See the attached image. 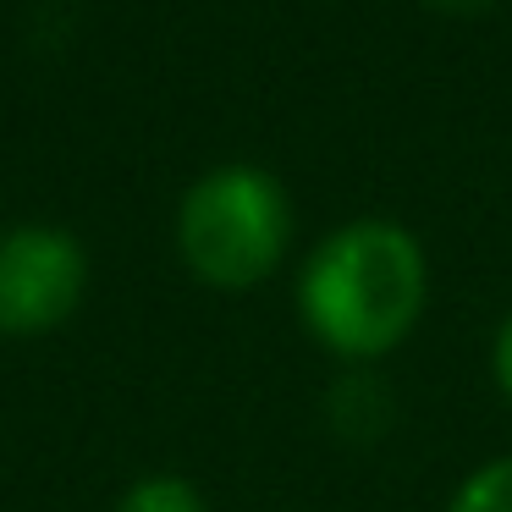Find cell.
I'll return each mask as SVG.
<instances>
[{
    "label": "cell",
    "instance_id": "1",
    "mask_svg": "<svg viewBox=\"0 0 512 512\" xmlns=\"http://www.w3.org/2000/svg\"><path fill=\"white\" fill-rule=\"evenodd\" d=\"M292 309L331 364H386L424 325L430 254L413 226L391 215H353L303 254Z\"/></svg>",
    "mask_w": 512,
    "mask_h": 512
},
{
    "label": "cell",
    "instance_id": "6",
    "mask_svg": "<svg viewBox=\"0 0 512 512\" xmlns=\"http://www.w3.org/2000/svg\"><path fill=\"white\" fill-rule=\"evenodd\" d=\"M446 512H512V452L474 463L446 496Z\"/></svg>",
    "mask_w": 512,
    "mask_h": 512
},
{
    "label": "cell",
    "instance_id": "7",
    "mask_svg": "<svg viewBox=\"0 0 512 512\" xmlns=\"http://www.w3.org/2000/svg\"><path fill=\"white\" fill-rule=\"evenodd\" d=\"M485 369H490V386H496V397H501V402H512V309L501 314L496 331H490Z\"/></svg>",
    "mask_w": 512,
    "mask_h": 512
},
{
    "label": "cell",
    "instance_id": "8",
    "mask_svg": "<svg viewBox=\"0 0 512 512\" xmlns=\"http://www.w3.org/2000/svg\"><path fill=\"white\" fill-rule=\"evenodd\" d=\"M430 12H446V17H474L485 12V6H496V0H424Z\"/></svg>",
    "mask_w": 512,
    "mask_h": 512
},
{
    "label": "cell",
    "instance_id": "5",
    "mask_svg": "<svg viewBox=\"0 0 512 512\" xmlns=\"http://www.w3.org/2000/svg\"><path fill=\"white\" fill-rule=\"evenodd\" d=\"M111 512H210V496L199 490V479L155 468V474H138L133 485L111 501Z\"/></svg>",
    "mask_w": 512,
    "mask_h": 512
},
{
    "label": "cell",
    "instance_id": "4",
    "mask_svg": "<svg viewBox=\"0 0 512 512\" xmlns=\"http://www.w3.org/2000/svg\"><path fill=\"white\" fill-rule=\"evenodd\" d=\"M320 413H325V430L336 441L364 452V446L386 441L391 424H397V391H391L380 364H347L331 375V386L320 397Z\"/></svg>",
    "mask_w": 512,
    "mask_h": 512
},
{
    "label": "cell",
    "instance_id": "2",
    "mask_svg": "<svg viewBox=\"0 0 512 512\" xmlns=\"http://www.w3.org/2000/svg\"><path fill=\"white\" fill-rule=\"evenodd\" d=\"M292 232L298 215L287 182L254 160H226L193 177L171 221L182 270L210 292H254L281 276Z\"/></svg>",
    "mask_w": 512,
    "mask_h": 512
},
{
    "label": "cell",
    "instance_id": "3",
    "mask_svg": "<svg viewBox=\"0 0 512 512\" xmlns=\"http://www.w3.org/2000/svg\"><path fill=\"white\" fill-rule=\"evenodd\" d=\"M89 298V248L56 221H17L0 232V336L39 342L72 325Z\"/></svg>",
    "mask_w": 512,
    "mask_h": 512
}]
</instances>
